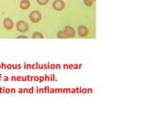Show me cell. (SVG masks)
I'll use <instances>...</instances> for the list:
<instances>
[{
	"label": "cell",
	"mask_w": 151,
	"mask_h": 113,
	"mask_svg": "<svg viewBox=\"0 0 151 113\" xmlns=\"http://www.w3.org/2000/svg\"><path fill=\"white\" fill-rule=\"evenodd\" d=\"M57 37L60 38V39H66V38H68V37L66 36L65 32H64L63 30H60L59 32H58V33H57Z\"/></svg>",
	"instance_id": "cell-8"
},
{
	"label": "cell",
	"mask_w": 151,
	"mask_h": 113,
	"mask_svg": "<svg viewBox=\"0 0 151 113\" xmlns=\"http://www.w3.org/2000/svg\"><path fill=\"white\" fill-rule=\"evenodd\" d=\"M30 6V0H22L20 2V8L22 9H28Z\"/></svg>",
	"instance_id": "cell-7"
},
{
	"label": "cell",
	"mask_w": 151,
	"mask_h": 113,
	"mask_svg": "<svg viewBox=\"0 0 151 113\" xmlns=\"http://www.w3.org/2000/svg\"><path fill=\"white\" fill-rule=\"evenodd\" d=\"M63 31L65 32L66 36L68 38H74V37H75V35H76L75 29H74L72 27H70V25H66V27H64Z\"/></svg>",
	"instance_id": "cell-4"
},
{
	"label": "cell",
	"mask_w": 151,
	"mask_h": 113,
	"mask_svg": "<svg viewBox=\"0 0 151 113\" xmlns=\"http://www.w3.org/2000/svg\"><path fill=\"white\" fill-rule=\"evenodd\" d=\"M32 38L33 39H43L44 36H43V34L40 33V32H34V33L32 34Z\"/></svg>",
	"instance_id": "cell-9"
},
{
	"label": "cell",
	"mask_w": 151,
	"mask_h": 113,
	"mask_svg": "<svg viewBox=\"0 0 151 113\" xmlns=\"http://www.w3.org/2000/svg\"><path fill=\"white\" fill-rule=\"evenodd\" d=\"M28 37L25 36V35H20V36H17V39H27Z\"/></svg>",
	"instance_id": "cell-12"
},
{
	"label": "cell",
	"mask_w": 151,
	"mask_h": 113,
	"mask_svg": "<svg viewBox=\"0 0 151 113\" xmlns=\"http://www.w3.org/2000/svg\"><path fill=\"white\" fill-rule=\"evenodd\" d=\"M88 32H89L88 28L87 27H85V25H79L78 28V33L79 35V37H81V38H84L87 36Z\"/></svg>",
	"instance_id": "cell-5"
},
{
	"label": "cell",
	"mask_w": 151,
	"mask_h": 113,
	"mask_svg": "<svg viewBox=\"0 0 151 113\" xmlns=\"http://www.w3.org/2000/svg\"><path fill=\"white\" fill-rule=\"evenodd\" d=\"M3 24H4V27L6 29H11L12 27H13V22H12L11 19L9 18H5L4 21H3Z\"/></svg>",
	"instance_id": "cell-6"
},
{
	"label": "cell",
	"mask_w": 151,
	"mask_h": 113,
	"mask_svg": "<svg viewBox=\"0 0 151 113\" xmlns=\"http://www.w3.org/2000/svg\"><path fill=\"white\" fill-rule=\"evenodd\" d=\"M95 0H84V4L88 7H91V6L94 5Z\"/></svg>",
	"instance_id": "cell-10"
},
{
	"label": "cell",
	"mask_w": 151,
	"mask_h": 113,
	"mask_svg": "<svg viewBox=\"0 0 151 113\" xmlns=\"http://www.w3.org/2000/svg\"><path fill=\"white\" fill-rule=\"evenodd\" d=\"M16 28L20 33H26L28 30V25L25 21H18L16 24Z\"/></svg>",
	"instance_id": "cell-1"
},
{
	"label": "cell",
	"mask_w": 151,
	"mask_h": 113,
	"mask_svg": "<svg viewBox=\"0 0 151 113\" xmlns=\"http://www.w3.org/2000/svg\"><path fill=\"white\" fill-rule=\"evenodd\" d=\"M48 1L49 0H37V2H38V4H40V5H46L47 3H48Z\"/></svg>",
	"instance_id": "cell-11"
},
{
	"label": "cell",
	"mask_w": 151,
	"mask_h": 113,
	"mask_svg": "<svg viewBox=\"0 0 151 113\" xmlns=\"http://www.w3.org/2000/svg\"><path fill=\"white\" fill-rule=\"evenodd\" d=\"M30 19L31 22L38 23V22H40V20L42 19V15H41V13L38 11H33L30 12Z\"/></svg>",
	"instance_id": "cell-2"
},
{
	"label": "cell",
	"mask_w": 151,
	"mask_h": 113,
	"mask_svg": "<svg viewBox=\"0 0 151 113\" xmlns=\"http://www.w3.org/2000/svg\"><path fill=\"white\" fill-rule=\"evenodd\" d=\"M64 2L62 1V0H55V1L53 2V5L52 7L53 9H55V11H62V9H64Z\"/></svg>",
	"instance_id": "cell-3"
}]
</instances>
